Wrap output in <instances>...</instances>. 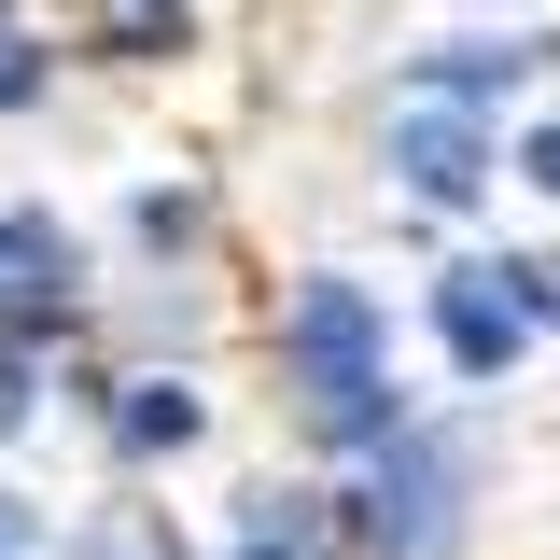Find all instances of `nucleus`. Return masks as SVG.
Here are the masks:
<instances>
[{
	"label": "nucleus",
	"mask_w": 560,
	"mask_h": 560,
	"mask_svg": "<svg viewBox=\"0 0 560 560\" xmlns=\"http://www.w3.org/2000/svg\"><path fill=\"white\" fill-rule=\"evenodd\" d=\"M280 364H294V407L308 434H337V448H378L393 434V350H378V308H364V280H294V308H280Z\"/></svg>",
	"instance_id": "1"
},
{
	"label": "nucleus",
	"mask_w": 560,
	"mask_h": 560,
	"mask_svg": "<svg viewBox=\"0 0 560 560\" xmlns=\"http://www.w3.org/2000/svg\"><path fill=\"white\" fill-rule=\"evenodd\" d=\"M448 518H463V448L393 420V434H378V490H364V547L434 560V547H448Z\"/></svg>",
	"instance_id": "2"
},
{
	"label": "nucleus",
	"mask_w": 560,
	"mask_h": 560,
	"mask_svg": "<svg viewBox=\"0 0 560 560\" xmlns=\"http://www.w3.org/2000/svg\"><path fill=\"white\" fill-rule=\"evenodd\" d=\"M434 323H448V364H463V378H504L518 337L547 323V267H518V253H504V267H448Z\"/></svg>",
	"instance_id": "3"
},
{
	"label": "nucleus",
	"mask_w": 560,
	"mask_h": 560,
	"mask_svg": "<svg viewBox=\"0 0 560 560\" xmlns=\"http://www.w3.org/2000/svg\"><path fill=\"white\" fill-rule=\"evenodd\" d=\"M393 168H407V197L463 210L490 183V127L463 113V98H407V113H393Z\"/></svg>",
	"instance_id": "4"
},
{
	"label": "nucleus",
	"mask_w": 560,
	"mask_h": 560,
	"mask_svg": "<svg viewBox=\"0 0 560 560\" xmlns=\"http://www.w3.org/2000/svg\"><path fill=\"white\" fill-rule=\"evenodd\" d=\"M238 560H350V504L337 490H253L238 504Z\"/></svg>",
	"instance_id": "5"
},
{
	"label": "nucleus",
	"mask_w": 560,
	"mask_h": 560,
	"mask_svg": "<svg viewBox=\"0 0 560 560\" xmlns=\"http://www.w3.org/2000/svg\"><path fill=\"white\" fill-rule=\"evenodd\" d=\"M197 393H183V378H127V407H113V434H127V448H197Z\"/></svg>",
	"instance_id": "6"
},
{
	"label": "nucleus",
	"mask_w": 560,
	"mask_h": 560,
	"mask_svg": "<svg viewBox=\"0 0 560 560\" xmlns=\"http://www.w3.org/2000/svg\"><path fill=\"white\" fill-rule=\"evenodd\" d=\"M98 560H183V547H168L154 518H113V533H98Z\"/></svg>",
	"instance_id": "7"
},
{
	"label": "nucleus",
	"mask_w": 560,
	"mask_h": 560,
	"mask_svg": "<svg viewBox=\"0 0 560 560\" xmlns=\"http://www.w3.org/2000/svg\"><path fill=\"white\" fill-rule=\"evenodd\" d=\"M28 84H43V57H28V43H14V28H0V113H14V98H28Z\"/></svg>",
	"instance_id": "8"
},
{
	"label": "nucleus",
	"mask_w": 560,
	"mask_h": 560,
	"mask_svg": "<svg viewBox=\"0 0 560 560\" xmlns=\"http://www.w3.org/2000/svg\"><path fill=\"white\" fill-rule=\"evenodd\" d=\"M518 168H533V183L560 197V127H533V140H518Z\"/></svg>",
	"instance_id": "9"
},
{
	"label": "nucleus",
	"mask_w": 560,
	"mask_h": 560,
	"mask_svg": "<svg viewBox=\"0 0 560 560\" xmlns=\"http://www.w3.org/2000/svg\"><path fill=\"white\" fill-rule=\"evenodd\" d=\"M0 560H14V504H0Z\"/></svg>",
	"instance_id": "10"
}]
</instances>
